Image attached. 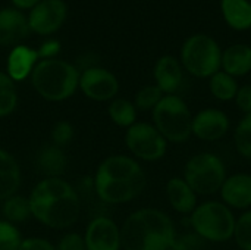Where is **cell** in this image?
Here are the masks:
<instances>
[{
	"label": "cell",
	"instance_id": "cell-17",
	"mask_svg": "<svg viewBox=\"0 0 251 250\" xmlns=\"http://www.w3.org/2000/svg\"><path fill=\"white\" fill-rule=\"evenodd\" d=\"M28 18L18 9L6 7L0 10V46L10 47L19 46L29 34Z\"/></svg>",
	"mask_w": 251,
	"mask_h": 250
},
{
	"label": "cell",
	"instance_id": "cell-31",
	"mask_svg": "<svg viewBox=\"0 0 251 250\" xmlns=\"http://www.w3.org/2000/svg\"><path fill=\"white\" fill-rule=\"evenodd\" d=\"M74 134H75L74 125L66 119H60L54 122L50 130V143L65 149L74 140Z\"/></svg>",
	"mask_w": 251,
	"mask_h": 250
},
{
	"label": "cell",
	"instance_id": "cell-28",
	"mask_svg": "<svg viewBox=\"0 0 251 250\" xmlns=\"http://www.w3.org/2000/svg\"><path fill=\"white\" fill-rule=\"evenodd\" d=\"M165 97L163 91L153 83V84H147L143 85L134 96V105L138 109V112H149L151 113L153 109L160 103V100Z\"/></svg>",
	"mask_w": 251,
	"mask_h": 250
},
{
	"label": "cell",
	"instance_id": "cell-35",
	"mask_svg": "<svg viewBox=\"0 0 251 250\" xmlns=\"http://www.w3.org/2000/svg\"><path fill=\"white\" fill-rule=\"evenodd\" d=\"M18 250H56V246L44 237H25Z\"/></svg>",
	"mask_w": 251,
	"mask_h": 250
},
{
	"label": "cell",
	"instance_id": "cell-27",
	"mask_svg": "<svg viewBox=\"0 0 251 250\" xmlns=\"http://www.w3.org/2000/svg\"><path fill=\"white\" fill-rule=\"evenodd\" d=\"M18 91L12 78L0 71V119L10 116L18 108Z\"/></svg>",
	"mask_w": 251,
	"mask_h": 250
},
{
	"label": "cell",
	"instance_id": "cell-1",
	"mask_svg": "<svg viewBox=\"0 0 251 250\" xmlns=\"http://www.w3.org/2000/svg\"><path fill=\"white\" fill-rule=\"evenodd\" d=\"M96 197L109 206H122L138 199L147 187V172L128 153L106 156L91 177Z\"/></svg>",
	"mask_w": 251,
	"mask_h": 250
},
{
	"label": "cell",
	"instance_id": "cell-7",
	"mask_svg": "<svg viewBox=\"0 0 251 250\" xmlns=\"http://www.w3.org/2000/svg\"><path fill=\"white\" fill-rule=\"evenodd\" d=\"M225 161L215 152H199L190 156L184 165L182 177L199 194L207 197L218 194L228 177Z\"/></svg>",
	"mask_w": 251,
	"mask_h": 250
},
{
	"label": "cell",
	"instance_id": "cell-37",
	"mask_svg": "<svg viewBox=\"0 0 251 250\" xmlns=\"http://www.w3.org/2000/svg\"><path fill=\"white\" fill-rule=\"evenodd\" d=\"M41 0H12L13 6L18 9V10H31L32 7H35Z\"/></svg>",
	"mask_w": 251,
	"mask_h": 250
},
{
	"label": "cell",
	"instance_id": "cell-18",
	"mask_svg": "<svg viewBox=\"0 0 251 250\" xmlns=\"http://www.w3.org/2000/svg\"><path fill=\"white\" fill-rule=\"evenodd\" d=\"M38 62L40 57L35 49L25 44L15 46L7 56L6 74L12 78L13 83H21L31 77Z\"/></svg>",
	"mask_w": 251,
	"mask_h": 250
},
{
	"label": "cell",
	"instance_id": "cell-34",
	"mask_svg": "<svg viewBox=\"0 0 251 250\" xmlns=\"http://www.w3.org/2000/svg\"><path fill=\"white\" fill-rule=\"evenodd\" d=\"M235 108L243 113V115H250L251 113V84H243L238 88V93L234 99Z\"/></svg>",
	"mask_w": 251,
	"mask_h": 250
},
{
	"label": "cell",
	"instance_id": "cell-14",
	"mask_svg": "<svg viewBox=\"0 0 251 250\" xmlns=\"http://www.w3.org/2000/svg\"><path fill=\"white\" fill-rule=\"evenodd\" d=\"M219 200L234 212H246L251 209V174L234 172L226 177L219 193Z\"/></svg>",
	"mask_w": 251,
	"mask_h": 250
},
{
	"label": "cell",
	"instance_id": "cell-15",
	"mask_svg": "<svg viewBox=\"0 0 251 250\" xmlns=\"http://www.w3.org/2000/svg\"><path fill=\"white\" fill-rule=\"evenodd\" d=\"M165 197L169 205V208L181 215V217H190L194 209L200 203L199 194L193 190V187L184 180L181 175L171 177L165 184Z\"/></svg>",
	"mask_w": 251,
	"mask_h": 250
},
{
	"label": "cell",
	"instance_id": "cell-8",
	"mask_svg": "<svg viewBox=\"0 0 251 250\" xmlns=\"http://www.w3.org/2000/svg\"><path fill=\"white\" fill-rule=\"evenodd\" d=\"M179 60L184 71L194 78L209 80L221 71L222 49L213 37L206 34H194L182 43Z\"/></svg>",
	"mask_w": 251,
	"mask_h": 250
},
{
	"label": "cell",
	"instance_id": "cell-16",
	"mask_svg": "<svg viewBox=\"0 0 251 250\" xmlns=\"http://www.w3.org/2000/svg\"><path fill=\"white\" fill-rule=\"evenodd\" d=\"M184 72L185 71L178 57L163 55L153 66V80L163 94H178L184 83Z\"/></svg>",
	"mask_w": 251,
	"mask_h": 250
},
{
	"label": "cell",
	"instance_id": "cell-9",
	"mask_svg": "<svg viewBox=\"0 0 251 250\" xmlns=\"http://www.w3.org/2000/svg\"><path fill=\"white\" fill-rule=\"evenodd\" d=\"M124 143L128 155L141 164L160 162L166 158L171 146L151 121H137L125 130Z\"/></svg>",
	"mask_w": 251,
	"mask_h": 250
},
{
	"label": "cell",
	"instance_id": "cell-22",
	"mask_svg": "<svg viewBox=\"0 0 251 250\" xmlns=\"http://www.w3.org/2000/svg\"><path fill=\"white\" fill-rule=\"evenodd\" d=\"M221 10L225 22L237 31L251 29V1L249 0H222Z\"/></svg>",
	"mask_w": 251,
	"mask_h": 250
},
{
	"label": "cell",
	"instance_id": "cell-5",
	"mask_svg": "<svg viewBox=\"0 0 251 250\" xmlns=\"http://www.w3.org/2000/svg\"><path fill=\"white\" fill-rule=\"evenodd\" d=\"M191 231L204 243L224 245L234 240L237 214L219 199H204L188 217Z\"/></svg>",
	"mask_w": 251,
	"mask_h": 250
},
{
	"label": "cell",
	"instance_id": "cell-6",
	"mask_svg": "<svg viewBox=\"0 0 251 250\" xmlns=\"http://www.w3.org/2000/svg\"><path fill=\"white\" fill-rule=\"evenodd\" d=\"M151 122L169 144H185L193 137V111L179 94H165L153 109Z\"/></svg>",
	"mask_w": 251,
	"mask_h": 250
},
{
	"label": "cell",
	"instance_id": "cell-13",
	"mask_svg": "<svg viewBox=\"0 0 251 250\" xmlns=\"http://www.w3.org/2000/svg\"><path fill=\"white\" fill-rule=\"evenodd\" d=\"M68 7L63 0H41L28 16L29 29L38 35L54 34L66 19Z\"/></svg>",
	"mask_w": 251,
	"mask_h": 250
},
{
	"label": "cell",
	"instance_id": "cell-30",
	"mask_svg": "<svg viewBox=\"0 0 251 250\" xmlns=\"http://www.w3.org/2000/svg\"><path fill=\"white\" fill-rule=\"evenodd\" d=\"M234 242L240 250H251V209L237 215Z\"/></svg>",
	"mask_w": 251,
	"mask_h": 250
},
{
	"label": "cell",
	"instance_id": "cell-26",
	"mask_svg": "<svg viewBox=\"0 0 251 250\" xmlns=\"http://www.w3.org/2000/svg\"><path fill=\"white\" fill-rule=\"evenodd\" d=\"M232 143L237 155L251 162V113L243 115L232 130Z\"/></svg>",
	"mask_w": 251,
	"mask_h": 250
},
{
	"label": "cell",
	"instance_id": "cell-19",
	"mask_svg": "<svg viewBox=\"0 0 251 250\" xmlns=\"http://www.w3.org/2000/svg\"><path fill=\"white\" fill-rule=\"evenodd\" d=\"M35 168L43 175V178H59L63 177L68 167V156L65 149L47 143L43 144L35 153Z\"/></svg>",
	"mask_w": 251,
	"mask_h": 250
},
{
	"label": "cell",
	"instance_id": "cell-25",
	"mask_svg": "<svg viewBox=\"0 0 251 250\" xmlns=\"http://www.w3.org/2000/svg\"><path fill=\"white\" fill-rule=\"evenodd\" d=\"M0 215L3 217V220L12 222L15 225L22 224V222L28 221L29 218H32L28 196H21L19 193H16V194L10 196L9 199H6L4 202H1L0 203Z\"/></svg>",
	"mask_w": 251,
	"mask_h": 250
},
{
	"label": "cell",
	"instance_id": "cell-2",
	"mask_svg": "<svg viewBox=\"0 0 251 250\" xmlns=\"http://www.w3.org/2000/svg\"><path fill=\"white\" fill-rule=\"evenodd\" d=\"M32 218L41 225L66 231L72 228L81 217V196L63 177L41 178L28 194Z\"/></svg>",
	"mask_w": 251,
	"mask_h": 250
},
{
	"label": "cell",
	"instance_id": "cell-3",
	"mask_svg": "<svg viewBox=\"0 0 251 250\" xmlns=\"http://www.w3.org/2000/svg\"><path fill=\"white\" fill-rule=\"evenodd\" d=\"M122 250H171L178 230L172 217L153 206L138 208L121 225Z\"/></svg>",
	"mask_w": 251,
	"mask_h": 250
},
{
	"label": "cell",
	"instance_id": "cell-20",
	"mask_svg": "<svg viewBox=\"0 0 251 250\" xmlns=\"http://www.w3.org/2000/svg\"><path fill=\"white\" fill-rule=\"evenodd\" d=\"M22 184V171L18 159L0 147V203L16 194Z\"/></svg>",
	"mask_w": 251,
	"mask_h": 250
},
{
	"label": "cell",
	"instance_id": "cell-23",
	"mask_svg": "<svg viewBox=\"0 0 251 250\" xmlns=\"http://www.w3.org/2000/svg\"><path fill=\"white\" fill-rule=\"evenodd\" d=\"M138 109L134 102L125 97H116L107 103V116L116 127L128 130L138 121Z\"/></svg>",
	"mask_w": 251,
	"mask_h": 250
},
{
	"label": "cell",
	"instance_id": "cell-29",
	"mask_svg": "<svg viewBox=\"0 0 251 250\" xmlns=\"http://www.w3.org/2000/svg\"><path fill=\"white\" fill-rule=\"evenodd\" d=\"M24 239L18 225L0 218V250H18Z\"/></svg>",
	"mask_w": 251,
	"mask_h": 250
},
{
	"label": "cell",
	"instance_id": "cell-10",
	"mask_svg": "<svg viewBox=\"0 0 251 250\" xmlns=\"http://www.w3.org/2000/svg\"><path fill=\"white\" fill-rule=\"evenodd\" d=\"M121 84L118 77L101 66H88L81 71L79 90L93 102H112L118 97Z\"/></svg>",
	"mask_w": 251,
	"mask_h": 250
},
{
	"label": "cell",
	"instance_id": "cell-38",
	"mask_svg": "<svg viewBox=\"0 0 251 250\" xmlns=\"http://www.w3.org/2000/svg\"><path fill=\"white\" fill-rule=\"evenodd\" d=\"M250 84H251V72H250Z\"/></svg>",
	"mask_w": 251,
	"mask_h": 250
},
{
	"label": "cell",
	"instance_id": "cell-12",
	"mask_svg": "<svg viewBox=\"0 0 251 250\" xmlns=\"http://www.w3.org/2000/svg\"><path fill=\"white\" fill-rule=\"evenodd\" d=\"M82 236L87 250H122L121 225L107 215L94 217Z\"/></svg>",
	"mask_w": 251,
	"mask_h": 250
},
{
	"label": "cell",
	"instance_id": "cell-24",
	"mask_svg": "<svg viewBox=\"0 0 251 250\" xmlns=\"http://www.w3.org/2000/svg\"><path fill=\"white\" fill-rule=\"evenodd\" d=\"M238 88H240L238 80L224 72L222 69L209 78V93L218 102H222V103L234 102L238 93Z\"/></svg>",
	"mask_w": 251,
	"mask_h": 250
},
{
	"label": "cell",
	"instance_id": "cell-33",
	"mask_svg": "<svg viewBox=\"0 0 251 250\" xmlns=\"http://www.w3.org/2000/svg\"><path fill=\"white\" fill-rule=\"evenodd\" d=\"M203 243L204 242L199 236H196L193 231H190L185 234H178L171 250H200Z\"/></svg>",
	"mask_w": 251,
	"mask_h": 250
},
{
	"label": "cell",
	"instance_id": "cell-4",
	"mask_svg": "<svg viewBox=\"0 0 251 250\" xmlns=\"http://www.w3.org/2000/svg\"><path fill=\"white\" fill-rule=\"evenodd\" d=\"M81 71L63 59L40 60L32 74L31 85L35 93L51 103H59L71 99L79 90Z\"/></svg>",
	"mask_w": 251,
	"mask_h": 250
},
{
	"label": "cell",
	"instance_id": "cell-21",
	"mask_svg": "<svg viewBox=\"0 0 251 250\" xmlns=\"http://www.w3.org/2000/svg\"><path fill=\"white\" fill-rule=\"evenodd\" d=\"M221 69L237 80L251 72V46L246 43H235L222 50Z\"/></svg>",
	"mask_w": 251,
	"mask_h": 250
},
{
	"label": "cell",
	"instance_id": "cell-32",
	"mask_svg": "<svg viewBox=\"0 0 251 250\" xmlns=\"http://www.w3.org/2000/svg\"><path fill=\"white\" fill-rule=\"evenodd\" d=\"M56 250H87L84 236L76 231H66L59 239Z\"/></svg>",
	"mask_w": 251,
	"mask_h": 250
},
{
	"label": "cell",
	"instance_id": "cell-36",
	"mask_svg": "<svg viewBox=\"0 0 251 250\" xmlns=\"http://www.w3.org/2000/svg\"><path fill=\"white\" fill-rule=\"evenodd\" d=\"M62 46L57 40H47L44 41L38 49H37V53H38V57L40 60H46V59H56V56L59 55Z\"/></svg>",
	"mask_w": 251,
	"mask_h": 250
},
{
	"label": "cell",
	"instance_id": "cell-11",
	"mask_svg": "<svg viewBox=\"0 0 251 250\" xmlns=\"http://www.w3.org/2000/svg\"><path fill=\"white\" fill-rule=\"evenodd\" d=\"M231 133V118L219 108H203L193 116V137L203 143H216Z\"/></svg>",
	"mask_w": 251,
	"mask_h": 250
}]
</instances>
